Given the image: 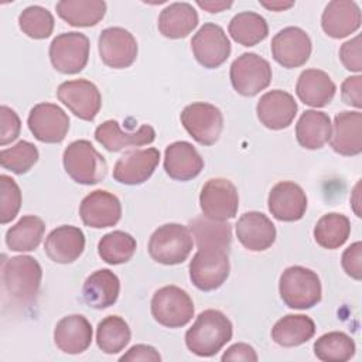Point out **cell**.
<instances>
[{"label": "cell", "instance_id": "1", "mask_svg": "<svg viewBox=\"0 0 362 362\" xmlns=\"http://www.w3.org/2000/svg\"><path fill=\"white\" fill-rule=\"evenodd\" d=\"M230 320L218 310L202 311L185 332L187 348L204 358L216 355L232 339Z\"/></svg>", "mask_w": 362, "mask_h": 362}, {"label": "cell", "instance_id": "2", "mask_svg": "<svg viewBox=\"0 0 362 362\" xmlns=\"http://www.w3.org/2000/svg\"><path fill=\"white\" fill-rule=\"evenodd\" d=\"M42 279L40 263L27 255L13 256L3 263V286L11 300L20 305L33 303Z\"/></svg>", "mask_w": 362, "mask_h": 362}, {"label": "cell", "instance_id": "3", "mask_svg": "<svg viewBox=\"0 0 362 362\" xmlns=\"http://www.w3.org/2000/svg\"><path fill=\"white\" fill-rule=\"evenodd\" d=\"M279 293L287 307L307 310L321 301L322 288L315 272L303 266H290L280 276Z\"/></svg>", "mask_w": 362, "mask_h": 362}, {"label": "cell", "instance_id": "4", "mask_svg": "<svg viewBox=\"0 0 362 362\" xmlns=\"http://www.w3.org/2000/svg\"><path fill=\"white\" fill-rule=\"evenodd\" d=\"M66 174L78 184L93 185L107 174L105 157L88 140H75L68 144L62 154Z\"/></svg>", "mask_w": 362, "mask_h": 362}, {"label": "cell", "instance_id": "5", "mask_svg": "<svg viewBox=\"0 0 362 362\" xmlns=\"http://www.w3.org/2000/svg\"><path fill=\"white\" fill-rule=\"evenodd\" d=\"M194 246L191 230L180 223L158 226L150 236L148 255L161 264H180L189 256Z\"/></svg>", "mask_w": 362, "mask_h": 362}, {"label": "cell", "instance_id": "6", "mask_svg": "<svg viewBox=\"0 0 362 362\" xmlns=\"http://www.w3.org/2000/svg\"><path fill=\"white\" fill-rule=\"evenodd\" d=\"M229 250L219 246H199L189 262V279L201 291L219 288L229 276Z\"/></svg>", "mask_w": 362, "mask_h": 362}, {"label": "cell", "instance_id": "7", "mask_svg": "<svg viewBox=\"0 0 362 362\" xmlns=\"http://www.w3.org/2000/svg\"><path fill=\"white\" fill-rule=\"evenodd\" d=\"M151 315L163 327L181 328L194 317L192 298L177 286H164L153 294Z\"/></svg>", "mask_w": 362, "mask_h": 362}, {"label": "cell", "instance_id": "8", "mask_svg": "<svg viewBox=\"0 0 362 362\" xmlns=\"http://www.w3.org/2000/svg\"><path fill=\"white\" fill-rule=\"evenodd\" d=\"M272 66L269 61L255 52H245L230 65V82L242 96H255L272 82Z\"/></svg>", "mask_w": 362, "mask_h": 362}, {"label": "cell", "instance_id": "9", "mask_svg": "<svg viewBox=\"0 0 362 362\" xmlns=\"http://www.w3.org/2000/svg\"><path fill=\"white\" fill-rule=\"evenodd\" d=\"M180 119L189 136L202 146L215 144L223 129L222 112L206 102H194L185 106Z\"/></svg>", "mask_w": 362, "mask_h": 362}, {"label": "cell", "instance_id": "10", "mask_svg": "<svg viewBox=\"0 0 362 362\" xmlns=\"http://www.w3.org/2000/svg\"><path fill=\"white\" fill-rule=\"evenodd\" d=\"M89 38L82 33H62L49 44V59L52 66L65 75L81 72L89 58Z\"/></svg>", "mask_w": 362, "mask_h": 362}, {"label": "cell", "instance_id": "11", "mask_svg": "<svg viewBox=\"0 0 362 362\" xmlns=\"http://www.w3.org/2000/svg\"><path fill=\"white\" fill-rule=\"evenodd\" d=\"M199 206L204 216L214 221L235 218L239 208V195L235 184L226 178L208 180L199 194Z\"/></svg>", "mask_w": 362, "mask_h": 362}, {"label": "cell", "instance_id": "12", "mask_svg": "<svg viewBox=\"0 0 362 362\" xmlns=\"http://www.w3.org/2000/svg\"><path fill=\"white\" fill-rule=\"evenodd\" d=\"M191 48L195 59L204 68L215 69L230 55V41L223 28L214 23H205L192 37Z\"/></svg>", "mask_w": 362, "mask_h": 362}, {"label": "cell", "instance_id": "13", "mask_svg": "<svg viewBox=\"0 0 362 362\" xmlns=\"http://www.w3.org/2000/svg\"><path fill=\"white\" fill-rule=\"evenodd\" d=\"M57 98L76 117L86 122H92L102 106V96L98 86L88 79L62 82L57 89Z\"/></svg>", "mask_w": 362, "mask_h": 362}, {"label": "cell", "instance_id": "14", "mask_svg": "<svg viewBox=\"0 0 362 362\" xmlns=\"http://www.w3.org/2000/svg\"><path fill=\"white\" fill-rule=\"evenodd\" d=\"M27 124L38 141L55 144L66 137L69 117L58 105L42 102L30 110Z\"/></svg>", "mask_w": 362, "mask_h": 362}, {"label": "cell", "instance_id": "15", "mask_svg": "<svg viewBox=\"0 0 362 362\" xmlns=\"http://www.w3.org/2000/svg\"><path fill=\"white\" fill-rule=\"evenodd\" d=\"M98 49L105 65L113 69L130 66L137 58V41L122 27L105 28L98 40Z\"/></svg>", "mask_w": 362, "mask_h": 362}, {"label": "cell", "instance_id": "16", "mask_svg": "<svg viewBox=\"0 0 362 362\" xmlns=\"http://www.w3.org/2000/svg\"><path fill=\"white\" fill-rule=\"evenodd\" d=\"M272 55L283 68L303 66L313 49L308 34L300 27H286L280 30L272 40Z\"/></svg>", "mask_w": 362, "mask_h": 362}, {"label": "cell", "instance_id": "17", "mask_svg": "<svg viewBox=\"0 0 362 362\" xmlns=\"http://www.w3.org/2000/svg\"><path fill=\"white\" fill-rule=\"evenodd\" d=\"M79 215L82 222L89 228H109L120 221L122 205L115 194L105 189H96L82 199Z\"/></svg>", "mask_w": 362, "mask_h": 362}, {"label": "cell", "instance_id": "18", "mask_svg": "<svg viewBox=\"0 0 362 362\" xmlns=\"http://www.w3.org/2000/svg\"><path fill=\"white\" fill-rule=\"evenodd\" d=\"M158 161L160 151L154 147L127 151L116 161L113 178L124 185H140L153 175Z\"/></svg>", "mask_w": 362, "mask_h": 362}, {"label": "cell", "instance_id": "19", "mask_svg": "<svg viewBox=\"0 0 362 362\" xmlns=\"http://www.w3.org/2000/svg\"><path fill=\"white\" fill-rule=\"evenodd\" d=\"M267 206L270 214L281 222L300 221L307 211V195L293 181H280L269 192Z\"/></svg>", "mask_w": 362, "mask_h": 362}, {"label": "cell", "instance_id": "20", "mask_svg": "<svg viewBox=\"0 0 362 362\" xmlns=\"http://www.w3.org/2000/svg\"><path fill=\"white\" fill-rule=\"evenodd\" d=\"M297 102L281 89L266 92L256 105L257 119L263 126L272 130H281L291 124L297 115Z\"/></svg>", "mask_w": 362, "mask_h": 362}, {"label": "cell", "instance_id": "21", "mask_svg": "<svg viewBox=\"0 0 362 362\" xmlns=\"http://www.w3.org/2000/svg\"><path fill=\"white\" fill-rule=\"evenodd\" d=\"M96 141L107 151L117 153L129 147H140L151 144L156 132L150 124H141L137 130L123 132L117 120H105L95 130Z\"/></svg>", "mask_w": 362, "mask_h": 362}, {"label": "cell", "instance_id": "22", "mask_svg": "<svg viewBox=\"0 0 362 362\" xmlns=\"http://www.w3.org/2000/svg\"><path fill=\"white\" fill-rule=\"evenodd\" d=\"M236 236L247 250L263 252L274 243L276 226L264 214L250 211L238 219Z\"/></svg>", "mask_w": 362, "mask_h": 362}, {"label": "cell", "instance_id": "23", "mask_svg": "<svg viewBox=\"0 0 362 362\" xmlns=\"http://www.w3.org/2000/svg\"><path fill=\"white\" fill-rule=\"evenodd\" d=\"M329 144L341 156H358L362 151V113L339 112L332 124Z\"/></svg>", "mask_w": 362, "mask_h": 362}, {"label": "cell", "instance_id": "24", "mask_svg": "<svg viewBox=\"0 0 362 362\" xmlns=\"http://www.w3.org/2000/svg\"><path fill=\"white\" fill-rule=\"evenodd\" d=\"M164 170L177 181H189L204 170V158L188 141H174L165 147Z\"/></svg>", "mask_w": 362, "mask_h": 362}, {"label": "cell", "instance_id": "25", "mask_svg": "<svg viewBox=\"0 0 362 362\" xmlns=\"http://www.w3.org/2000/svg\"><path fill=\"white\" fill-rule=\"evenodd\" d=\"M92 325L81 314H71L61 318L54 329L57 348L69 355L86 351L92 342Z\"/></svg>", "mask_w": 362, "mask_h": 362}, {"label": "cell", "instance_id": "26", "mask_svg": "<svg viewBox=\"0 0 362 362\" xmlns=\"http://www.w3.org/2000/svg\"><path fill=\"white\" fill-rule=\"evenodd\" d=\"M85 249V235L82 229L72 225H62L49 232L44 250L47 256L59 264L75 262Z\"/></svg>", "mask_w": 362, "mask_h": 362}, {"label": "cell", "instance_id": "27", "mask_svg": "<svg viewBox=\"0 0 362 362\" xmlns=\"http://www.w3.org/2000/svg\"><path fill=\"white\" fill-rule=\"evenodd\" d=\"M321 27L331 38H344L361 27V10L355 1L334 0L321 16Z\"/></svg>", "mask_w": 362, "mask_h": 362}, {"label": "cell", "instance_id": "28", "mask_svg": "<svg viewBox=\"0 0 362 362\" xmlns=\"http://www.w3.org/2000/svg\"><path fill=\"white\" fill-rule=\"evenodd\" d=\"M337 86L329 75L321 69H305L296 85L298 99L311 107H324L335 96Z\"/></svg>", "mask_w": 362, "mask_h": 362}, {"label": "cell", "instance_id": "29", "mask_svg": "<svg viewBox=\"0 0 362 362\" xmlns=\"http://www.w3.org/2000/svg\"><path fill=\"white\" fill-rule=\"evenodd\" d=\"M120 293L119 277L109 269L93 272L83 283L82 296L85 303L96 310H103L117 301Z\"/></svg>", "mask_w": 362, "mask_h": 362}, {"label": "cell", "instance_id": "30", "mask_svg": "<svg viewBox=\"0 0 362 362\" xmlns=\"http://www.w3.org/2000/svg\"><path fill=\"white\" fill-rule=\"evenodd\" d=\"M157 25L165 38H185L198 25V13L189 3H173L161 10Z\"/></svg>", "mask_w": 362, "mask_h": 362}, {"label": "cell", "instance_id": "31", "mask_svg": "<svg viewBox=\"0 0 362 362\" xmlns=\"http://www.w3.org/2000/svg\"><path fill=\"white\" fill-rule=\"evenodd\" d=\"M332 124L329 116L318 110H305L297 124L296 137L301 147L307 150L321 148L331 137Z\"/></svg>", "mask_w": 362, "mask_h": 362}, {"label": "cell", "instance_id": "32", "mask_svg": "<svg viewBox=\"0 0 362 362\" xmlns=\"http://www.w3.org/2000/svg\"><path fill=\"white\" fill-rule=\"evenodd\" d=\"M315 334V324L308 315L288 314L280 318L272 328V339L286 348L298 346Z\"/></svg>", "mask_w": 362, "mask_h": 362}, {"label": "cell", "instance_id": "33", "mask_svg": "<svg viewBox=\"0 0 362 362\" xmlns=\"http://www.w3.org/2000/svg\"><path fill=\"white\" fill-rule=\"evenodd\" d=\"M57 14L72 27L96 25L106 13L103 0H61L55 4Z\"/></svg>", "mask_w": 362, "mask_h": 362}, {"label": "cell", "instance_id": "34", "mask_svg": "<svg viewBox=\"0 0 362 362\" xmlns=\"http://www.w3.org/2000/svg\"><path fill=\"white\" fill-rule=\"evenodd\" d=\"M45 223L35 215H25L6 232V245L14 252H31L38 247Z\"/></svg>", "mask_w": 362, "mask_h": 362}, {"label": "cell", "instance_id": "35", "mask_svg": "<svg viewBox=\"0 0 362 362\" xmlns=\"http://www.w3.org/2000/svg\"><path fill=\"white\" fill-rule=\"evenodd\" d=\"M228 30L230 37L243 47H253L262 42L269 34V25L264 17L253 11H242L233 16Z\"/></svg>", "mask_w": 362, "mask_h": 362}, {"label": "cell", "instance_id": "36", "mask_svg": "<svg viewBox=\"0 0 362 362\" xmlns=\"http://www.w3.org/2000/svg\"><path fill=\"white\" fill-rule=\"evenodd\" d=\"M189 230L195 238L197 247L199 246H219L230 247L232 225L226 221H214L204 215L189 221Z\"/></svg>", "mask_w": 362, "mask_h": 362}, {"label": "cell", "instance_id": "37", "mask_svg": "<svg viewBox=\"0 0 362 362\" xmlns=\"http://www.w3.org/2000/svg\"><path fill=\"white\" fill-rule=\"evenodd\" d=\"M351 222L338 212H329L321 216L314 228V239L324 249H338L349 238Z\"/></svg>", "mask_w": 362, "mask_h": 362}, {"label": "cell", "instance_id": "38", "mask_svg": "<svg viewBox=\"0 0 362 362\" xmlns=\"http://www.w3.org/2000/svg\"><path fill=\"white\" fill-rule=\"evenodd\" d=\"M130 328L119 315H109L98 324L96 344L105 354H119L130 342Z\"/></svg>", "mask_w": 362, "mask_h": 362}, {"label": "cell", "instance_id": "39", "mask_svg": "<svg viewBox=\"0 0 362 362\" xmlns=\"http://www.w3.org/2000/svg\"><path fill=\"white\" fill-rule=\"evenodd\" d=\"M354 339L341 331H331L314 342V354L324 362H346L355 355Z\"/></svg>", "mask_w": 362, "mask_h": 362}, {"label": "cell", "instance_id": "40", "mask_svg": "<svg viewBox=\"0 0 362 362\" xmlns=\"http://www.w3.org/2000/svg\"><path fill=\"white\" fill-rule=\"evenodd\" d=\"M136 247V239L130 233L113 230L102 236L98 243V253L109 264H122L133 257Z\"/></svg>", "mask_w": 362, "mask_h": 362}, {"label": "cell", "instance_id": "41", "mask_svg": "<svg viewBox=\"0 0 362 362\" xmlns=\"http://www.w3.org/2000/svg\"><path fill=\"white\" fill-rule=\"evenodd\" d=\"M20 30L34 40H45L54 31V16L41 6H30L18 16Z\"/></svg>", "mask_w": 362, "mask_h": 362}, {"label": "cell", "instance_id": "42", "mask_svg": "<svg viewBox=\"0 0 362 362\" xmlns=\"http://www.w3.org/2000/svg\"><path fill=\"white\" fill-rule=\"evenodd\" d=\"M38 150L33 143L21 140L14 146L1 150L0 164L4 170H10L11 173L21 175L34 167L38 161Z\"/></svg>", "mask_w": 362, "mask_h": 362}, {"label": "cell", "instance_id": "43", "mask_svg": "<svg viewBox=\"0 0 362 362\" xmlns=\"http://www.w3.org/2000/svg\"><path fill=\"white\" fill-rule=\"evenodd\" d=\"M21 206V191L17 182L6 175H0V223L11 222Z\"/></svg>", "mask_w": 362, "mask_h": 362}, {"label": "cell", "instance_id": "44", "mask_svg": "<svg viewBox=\"0 0 362 362\" xmlns=\"http://www.w3.org/2000/svg\"><path fill=\"white\" fill-rule=\"evenodd\" d=\"M0 144L6 146L20 136L21 122L18 115L8 106L0 107Z\"/></svg>", "mask_w": 362, "mask_h": 362}, {"label": "cell", "instance_id": "45", "mask_svg": "<svg viewBox=\"0 0 362 362\" xmlns=\"http://www.w3.org/2000/svg\"><path fill=\"white\" fill-rule=\"evenodd\" d=\"M339 59L345 69L352 72L362 71V55H361V35H356L339 48Z\"/></svg>", "mask_w": 362, "mask_h": 362}, {"label": "cell", "instance_id": "46", "mask_svg": "<svg viewBox=\"0 0 362 362\" xmlns=\"http://www.w3.org/2000/svg\"><path fill=\"white\" fill-rule=\"evenodd\" d=\"M342 269L354 280L362 279V243L355 242L342 253Z\"/></svg>", "mask_w": 362, "mask_h": 362}, {"label": "cell", "instance_id": "47", "mask_svg": "<svg viewBox=\"0 0 362 362\" xmlns=\"http://www.w3.org/2000/svg\"><path fill=\"white\" fill-rule=\"evenodd\" d=\"M342 100L356 109L362 107V76H348L341 85Z\"/></svg>", "mask_w": 362, "mask_h": 362}, {"label": "cell", "instance_id": "48", "mask_svg": "<svg viewBox=\"0 0 362 362\" xmlns=\"http://www.w3.org/2000/svg\"><path fill=\"white\" fill-rule=\"evenodd\" d=\"M120 362H137V361H148V362H160L161 355L158 351L150 345L139 344L132 346L124 355L119 358Z\"/></svg>", "mask_w": 362, "mask_h": 362}, {"label": "cell", "instance_id": "49", "mask_svg": "<svg viewBox=\"0 0 362 362\" xmlns=\"http://www.w3.org/2000/svg\"><path fill=\"white\" fill-rule=\"evenodd\" d=\"M257 354L249 344L238 342L230 345L222 355V361H247V362H256Z\"/></svg>", "mask_w": 362, "mask_h": 362}, {"label": "cell", "instance_id": "50", "mask_svg": "<svg viewBox=\"0 0 362 362\" xmlns=\"http://www.w3.org/2000/svg\"><path fill=\"white\" fill-rule=\"evenodd\" d=\"M197 4L201 8L206 10L208 13H221V11L229 8L232 6V1H221V0H215V1L214 0H204L202 1V0H198Z\"/></svg>", "mask_w": 362, "mask_h": 362}, {"label": "cell", "instance_id": "51", "mask_svg": "<svg viewBox=\"0 0 362 362\" xmlns=\"http://www.w3.org/2000/svg\"><path fill=\"white\" fill-rule=\"evenodd\" d=\"M260 4L263 7H266L267 10H273V11H283V10H287L290 7L294 6V1H260Z\"/></svg>", "mask_w": 362, "mask_h": 362}, {"label": "cell", "instance_id": "52", "mask_svg": "<svg viewBox=\"0 0 362 362\" xmlns=\"http://www.w3.org/2000/svg\"><path fill=\"white\" fill-rule=\"evenodd\" d=\"M359 187H361V182H358L356 187H355V189H354V197H355V198H351V204H352V206H354V211H355L356 216L361 218L362 215H361V211L358 209V205L361 204V201H359Z\"/></svg>", "mask_w": 362, "mask_h": 362}]
</instances>
